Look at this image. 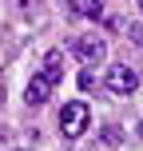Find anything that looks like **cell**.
<instances>
[{
    "mask_svg": "<svg viewBox=\"0 0 143 151\" xmlns=\"http://www.w3.org/2000/svg\"><path fill=\"white\" fill-rule=\"evenodd\" d=\"M135 88H139V72L131 68V64H115V68H107V91H115V96H131Z\"/></svg>",
    "mask_w": 143,
    "mask_h": 151,
    "instance_id": "3",
    "label": "cell"
},
{
    "mask_svg": "<svg viewBox=\"0 0 143 151\" xmlns=\"http://www.w3.org/2000/svg\"><path fill=\"white\" fill-rule=\"evenodd\" d=\"M72 8L80 16H88V20H99L103 16V0H72Z\"/></svg>",
    "mask_w": 143,
    "mask_h": 151,
    "instance_id": "6",
    "label": "cell"
},
{
    "mask_svg": "<svg viewBox=\"0 0 143 151\" xmlns=\"http://www.w3.org/2000/svg\"><path fill=\"white\" fill-rule=\"evenodd\" d=\"M91 151H103V147H91Z\"/></svg>",
    "mask_w": 143,
    "mask_h": 151,
    "instance_id": "12",
    "label": "cell"
},
{
    "mask_svg": "<svg viewBox=\"0 0 143 151\" xmlns=\"http://www.w3.org/2000/svg\"><path fill=\"white\" fill-rule=\"evenodd\" d=\"M80 88L91 91V88H96V76H91V72H80Z\"/></svg>",
    "mask_w": 143,
    "mask_h": 151,
    "instance_id": "8",
    "label": "cell"
},
{
    "mask_svg": "<svg viewBox=\"0 0 143 151\" xmlns=\"http://www.w3.org/2000/svg\"><path fill=\"white\" fill-rule=\"evenodd\" d=\"M115 28H123L131 44H135V48H143V24H139V20H115Z\"/></svg>",
    "mask_w": 143,
    "mask_h": 151,
    "instance_id": "7",
    "label": "cell"
},
{
    "mask_svg": "<svg viewBox=\"0 0 143 151\" xmlns=\"http://www.w3.org/2000/svg\"><path fill=\"white\" fill-rule=\"evenodd\" d=\"M44 72H48V76H52V80H56V83H60V80H64V52H60V48H52V52H48V56H44Z\"/></svg>",
    "mask_w": 143,
    "mask_h": 151,
    "instance_id": "5",
    "label": "cell"
},
{
    "mask_svg": "<svg viewBox=\"0 0 143 151\" xmlns=\"http://www.w3.org/2000/svg\"><path fill=\"white\" fill-rule=\"evenodd\" d=\"M135 4H139V12H143V0H135Z\"/></svg>",
    "mask_w": 143,
    "mask_h": 151,
    "instance_id": "10",
    "label": "cell"
},
{
    "mask_svg": "<svg viewBox=\"0 0 143 151\" xmlns=\"http://www.w3.org/2000/svg\"><path fill=\"white\" fill-rule=\"evenodd\" d=\"M0 99H4V80H0Z\"/></svg>",
    "mask_w": 143,
    "mask_h": 151,
    "instance_id": "9",
    "label": "cell"
},
{
    "mask_svg": "<svg viewBox=\"0 0 143 151\" xmlns=\"http://www.w3.org/2000/svg\"><path fill=\"white\" fill-rule=\"evenodd\" d=\"M72 52H75V60H80L83 68H96V64H103L107 44H103V36H75L72 40Z\"/></svg>",
    "mask_w": 143,
    "mask_h": 151,
    "instance_id": "2",
    "label": "cell"
},
{
    "mask_svg": "<svg viewBox=\"0 0 143 151\" xmlns=\"http://www.w3.org/2000/svg\"><path fill=\"white\" fill-rule=\"evenodd\" d=\"M88 127H91V107L83 104V99H72V104L60 107V131L68 139H80Z\"/></svg>",
    "mask_w": 143,
    "mask_h": 151,
    "instance_id": "1",
    "label": "cell"
},
{
    "mask_svg": "<svg viewBox=\"0 0 143 151\" xmlns=\"http://www.w3.org/2000/svg\"><path fill=\"white\" fill-rule=\"evenodd\" d=\"M56 88H60V83H56V80H52V76H48L44 68H40V72L28 80V88H24V99H28L32 107H40V104H48V96H52Z\"/></svg>",
    "mask_w": 143,
    "mask_h": 151,
    "instance_id": "4",
    "label": "cell"
},
{
    "mask_svg": "<svg viewBox=\"0 0 143 151\" xmlns=\"http://www.w3.org/2000/svg\"><path fill=\"white\" fill-rule=\"evenodd\" d=\"M139 135H143V123H139Z\"/></svg>",
    "mask_w": 143,
    "mask_h": 151,
    "instance_id": "11",
    "label": "cell"
}]
</instances>
